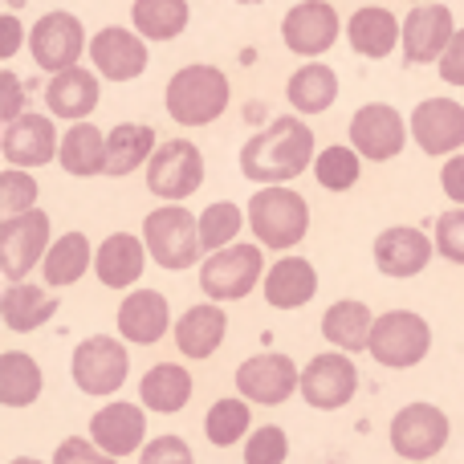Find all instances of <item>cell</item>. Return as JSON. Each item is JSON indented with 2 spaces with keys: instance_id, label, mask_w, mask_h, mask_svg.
I'll use <instances>...</instances> for the list:
<instances>
[{
  "instance_id": "6da1fadb",
  "label": "cell",
  "mask_w": 464,
  "mask_h": 464,
  "mask_svg": "<svg viewBox=\"0 0 464 464\" xmlns=\"http://www.w3.org/2000/svg\"><path fill=\"white\" fill-rule=\"evenodd\" d=\"M314 163V130L302 119H273L240 147V171L253 184H285Z\"/></svg>"
},
{
  "instance_id": "7a4b0ae2",
  "label": "cell",
  "mask_w": 464,
  "mask_h": 464,
  "mask_svg": "<svg viewBox=\"0 0 464 464\" xmlns=\"http://www.w3.org/2000/svg\"><path fill=\"white\" fill-rule=\"evenodd\" d=\"M228 73L217 65H184L168 82V114L179 127H208L228 111Z\"/></svg>"
},
{
  "instance_id": "3957f363",
  "label": "cell",
  "mask_w": 464,
  "mask_h": 464,
  "mask_svg": "<svg viewBox=\"0 0 464 464\" xmlns=\"http://www.w3.org/2000/svg\"><path fill=\"white\" fill-rule=\"evenodd\" d=\"M248 225H253L256 245L265 248H294L310 228V208L305 196H297L294 188L269 184L248 200Z\"/></svg>"
},
{
  "instance_id": "277c9868",
  "label": "cell",
  "mask_w": 464,
  "mask_h": 464,
  "mask_svg": "<svg viewBox=\"0 0 464 464\" xmlns=\"http://www.w3.org/2000/svg\"><path fill=\"white\" fill-rule=\"evenodd\" d=\"M143 245L155 256V265L163 269H192L204 253V237H200V220L179 204L147 212L143 220Z\"/></svg>"
},
{
  "instance_id": "5b68a950",
  "label": "cell",
  "mask_w": 464,
  "mask_h": 464,
  "mask_svg": "<svg viewBox=\"0 0 464 464\" xmlns=\"http://www.w3.org/2000/svg\"><path fill=\"white\" fill-rule=\"evenodd\" d=\"M371 359L383 362V367H416L424 362V354L432 351V326H428L420 314L411 310H392L383 318H375V330H371Z\"/></svg>"
},
{
  "instance_id": "8992f818",
  "label": "cell",
  "mask_w": 464,
  "mask_h": 464,
  "mask_svg": "<svg viewBox=\"0 0 464 464\" xmlns=\"http://www.w3.org/2000/svg\"><path fill=\"white\" fill-rule=\"evenodd\" d=\"M265 245H228L217 248L208 261L200 265V285L212 302H240L253 294V285L261 281V256Z\"/></svg>"
},
{
  "instance_id": "52a82bcc",
  "label": "cell",
  "mask_w": 464,
  "mask_h": 464,
  "mask_svg": "<svg viewBox=\"0 0 464 464\" xmlns=\"http://www.w3.org/2000/svg\"><path fill=\"white\" fill-rule=\"evenodd\" d=\"M204 184V155L188 139H163L147 163V188L160 200H188Z\"/></svg>"
},
{
  "instance_id": "ba28073f",
  "label": "cell",
  "mask_w": 464,
  "mask_h": 464,
  "mask_svg": "<svg viewBox=\"0 0 464 464\" xmlns=\"http://www.w3.org/2000/svg\"><path fill=\"white\" fill-rule=\"evenodd\" d=\"M73 383L86 395H114L127 383V346L111 334H94L73 351Z\"/></svg>"
},
{
  "instance_id": "9c48e42d",
  "label": "cell",
  "mask_w": 464,
  "mask_h": 464,
  "mask_svg": "<svg viewBox=\"0 0 464 464\" xmlns=\"http://www.w3.org/2000/svg\"><path fill=\"white\" fill-rule=\"evenodd\" d=\"M354 392H359V367L346 359V351L314 354L310 367L302 371V395L318 411L346 408L354 400Z\"/></svg>"
},
{
  "instance_id": "30bf717a",
  "label": "cell",
  "mask_w": 464,
  "mask_h": 464,
  "mask_svg": "<svg viewBox=\"0 0 464 464\" xmlns=\"http://www.w3.org/2000/svg\"><path fill=\"white\" fill-rule=\"evenodd\" d=\"M49 253V217L41 208L8 217L0 225V269L8 281H24V273Z\"/></svg>"
},
{
  "instance_id": "8fae6325",
  "label": "cell",
  "mask_w": 464,
  "mask_h": 464,
  "mask_svg": "<svg viewBox=\"0 0 464 464\" xmlns=\"http://www.w3.org/2000/svg\"><path fill=\"white\" fill-rule=\"evenodd\" d=\"M449 444V416L436 403H408L392 420V449L403 460H432Z\"/></svg>"
},
{
  "instance_id": "7c38bea8",
  "label": "cell",
  "mask_w": 464,
  "mask_h": 464,
  "mask_svg": "<svg viewBox=\"0 0 464 464\" xmlns=\"http://www.w3.org/2000/svg\"><path fill=\"white\" fill-rule=\"evenodd\" d=\"M29 49L33 62L49 73L73 70L86 49V33H82V21L73 13H45L29 33Z\"/></svg>"
},
{
  "instance_id": "4fadbf2b",
  "label": "cell",
  "mask_w": 464,
  "mask_h": 464,
  "mask_svg": "<svg viewBox=\"0 0 464 464\" xmlns=\"http://www.w3.org/2000/svg\"><path fill=\"white\" fill-rule=\"evenodd\" d=\"M351 143L362 160L371 163H383V160H395L408 143V127H403L400 111L387 102H367L354 111L351 119Z\"/></svg>"
},
{
  "instance_id": "5bb4252c",
  "label": "cell",
  "mask_w": 464,
  "mask_h": 464,
  "mask_svg": "<svg viewBox=\"0 0 464 464\" xmlns=\"http://www.w3.org/2000/svg\"><path fill=\"white\" fill-rule=\"evenodd\" d=\"M294 387H302V375H297L294 359H285V354H253L237 371V392L253 403H265V408L285 403L294 395Z\"/></svg>"
},
{
  "instance_id": "9a60e30c",
  "label": "cell",
  "mask_w": 464,
  "mask_h": 464,
  "mask_svg": "<svg viewBox=\"0 0 464 464\" xmlns=\"http://www.w3.org/2000/svg\"><path fill=\"white\" fill-rule=\"evenodd\" d=\"M338 8L330 0H305V5H294L281 21V37L294 53L302 57H318L326 53L330 45L338 41Z\"/></svg>"
},
{
  "instance_id": "2e32d148",
  "label": "cell",
  "mask_w": 464,
  "mask_h": 464,
  "mask_svg": "<svg viewBox=\"0 0 464 464\" xmlns=\"http://www.w3.org/2000/svg\"><path fill=\"white\" fill-rule=\"evenodd\" d=\"M452 37V8L449 5H416L403 21V57L411 65H428V62H440L449 53Z\"/></svg>"
},
{
  "instance_id": "e0dca14e",
  "label": "cell",
  "mask_w": 464,
  "mask_h": 464,
  "mask_svg": "<svg viewBox=\"0 0 464 464\" xmlns=\"http://www.w3.org/2000/svg\"><path fill=\"white\" fill-rule=\"evenodd\" d=\"M411 139L424 155H452L464 147V106L449 98H428L411 111Z\"/></svg>"
},
{
  "instance_id": "ac0fdd59",
  "label": "cell",
  "mask_w": 464,
  "mask_h": 464,
  "mask_svg": "<svg viewBox=\"0 0 464 464\" xmlns=\"http://www.w3.org/2000/svg\"><path fill=\"white\" fill-rule=\"evenodd\" d=\"M90 62L111 82H135L147 70V45L130 29L111 24V29H98V37L90 41Z\"/></svg>"
},
{
  "instance_id": "d6986e66",
  "label": "cell",
  "mask_w": 464,
  "mask_h": 464,
  "mask_svg": "<svg viewBox=\"0 0 464 464\" xmlns=\"http://www.w3.org/2000/svg\"><path fill=\"white\" fill-rule=\"evenodd\" d=\"M0 147H5V160L13 168H41V163H49L62 151L53 119H45V114H21L16 122H8Z\"/></svg>"
},
{
  "instance_id": "ffe728a7",
  "label": "cell",
  "mask_w": 464,
  "mask_h": 464,
  "mask_svg": "<svg viewBox=\"0 0 464 464\" xmlns=\"http://www.w3.org/2000/svg\"><path fill=\"white\" fill-rule=\"evenodd\" d=\"M90 436H94V444L102 452H111V457H130L147 436V416L135 403H106V408H98L94 420H90Z\"/></svg>"
},
{
  "instance_id": "44dd1931",
  "label": "cell",
  "mask_w": 464,
  "mask_h": 464,
  "mask_svg": "<svg viewBox=\"0 0 464 464\" xmlns=\"http://www.w3.org/2000/svg\"><path fill=\"white\" fill-rule=\"evenodd\" d=\"M428 261H432V240L420 228L400 225L375 237V265L387 277H416L428 269Z\"/></svg>"
},
{
  "instance_id": "7402d4cb",
  "label": "cell",
  "mask_w": 464,
  "mask_h": 464,
  "mask_svg": "<svg viewBox=\"0 0 464 464\" xmlns=\"http://www.w3.org/2000/svg\"><path fill=\"white\" fill-rule=\"evenodd\" d=\"M171 326L168 297L155 289H135L130 297H122L119 305V334L135 346H151L163 338V330Z\"/></svg>"
},
{
  "instance_id": "603a6c76",
  "label": "cell",
  "mask_w": 464,
  "mask_h": 464,
  "mask_svg": "<svg viewBox=\"0 0 464 464\" xmlns=\"http://www.w3.org/2000/svg\"><path fill=\"white\" fill-rule=\"evenodd\" d=\"M147 265V245L130 232H111V237L98 245L94 256V273L106 289H130L139 277H143Z\"/></svg>"
},
{
  "instance_id": "cb8c5ba5",
  "label": "cell",
  "mask_w": 464,
  "mask_h": 464,
  "mask_svg": "<svg viewBox=\"0 0 464 464\" xmlns=\"http://www.w3.org/2000/svg\"><path fill=\"white\" fill-rule=\"evenodd\" d=\"M45 102L53 119H73V122H86V114L102 102V90H98V78L82 65L73 70H62L49 78L45 86Z\"/></svg>"
},
{
  "instance_id": "d4e9b609",
  "label": "cell",
  "mask_w": 464,
  "mask_h": 464,
  "mask_svg": "<svg viewBox=\"0 0 464 464\" xmlns=\"http://www.w3.org/2000/svg\"><path fill=\"white\" fill-rule=\"evenodd\" d=\"M318 294V273L305 256H281L265 273V302L273 310H297Z\"/></svg>"
},
{
  "instance_id": "484cf974",
  "label": "cell",
  "mask_w": 464,
  "mask_h": 464,
  "mask_svg": "<svg viewBox=\"0 0 464 464\" xmlns=\"http://www.w3.org/2000/svg\"><path fill=\"white\" fill-rule=\"evenodd\" d=\"M225 330H228V318L217 302L192 305V310L176 322V346L188 359H212L217 346L225 343Z\"/></svg>"
},
{
  "instance_id": "4316f807",
  "label": "cell",
  "mask_w": 464,
  "mask_h": 464,
  "mask_svg": "<svg viewBox=\"0 0 464 464\" xmlns=\"http://www.w3.org/2000/svg\"><path fill=\"white\" fill-rule=\"evenodd\" d=\"M346 37H351V49L362 57H387L395 45L403 41V24L395 21L387 8L367 5L346 21Z\"/></svg>"
},
{
  "instance_id": "83f0119b",
  "label": "cell",
  "mask_w": 464,
  "mask_h": 464,
  "mask_svg": "<svg viewBox=\"0 0 464 464\" xmlns=\"http://www.w3.org/2000/svg\"><path fill=\"white\" fill-rule=\"evenodd\" d=\"M57 314V297H49L45 289L24 285V281H13V285L0 294V318L13 334H33L37 326H45Z\"/></svg>"
},
{
  "instance_id": "f1b7e54d",
  "label": "cell",
  "mask_w": 464,
  "mask_h": 464,
  "mask_svg": "<svg viewBox=\"0 0 464 464\" xmlns=\"http://www.w3.org/2000/svg\"><path fill=\"white\" fill-rule=\"evenodd\" d=\"M155 130L143 122H119L106 135V176H130L135 168L151 163L155 155Z\"/></svg>"
},
{
  "instance_id": "f546056e",
  "label": "cell",
  "mask_w": 464,
  "mask_h": 464,
  "mask_svg": "<svg viewBox=\"0 0 464 464\" xmlns=\"http://www.w3.org/2000/svg\"><path fill=\"white\" fill-rule=\"evenodd\" d=\"M139 395H143V408L160 411V416H176L192 400V375L184 367H176V362H160V367H151L143 375Z\"/></svg>"
},
{
  "instance_id": "4dcf8cb0",
  "label": "cell",
  "mask_w": 464,
  "mask_h": 464,
  "mask_svg": "<svg viewBox=\"0 0 464 464\" xmlns=\"http://www.w3.org/2000/svg\"><path fill=\"white\" fill-rule=\"evenodd\" d=\"M371 330H375V318L362 302L346 297V302H334L326 314H322V334L338 346V351H367L371 346Z\"/></svg>"
},
{
  "instance_id": "1f68e13d",
  "label": "cell",
  "mask_w": 464,
  "mask_h": 464,
  "mask_svg": "<svg viewBox=\"0 0 464 464\" xmlns=\"http://www.w3.org/2000/svg\"><path fill=\"white\" fill-rule=\"evenodd\" d=\"M86 269H94V253H90V240L82 232H65L62 240H53L41 261V273H45L49 285H73V281L86 277Z\"/></svg>"
},
{
  "instance_id": "d6a6232c",
  "label": "cell",
  "mask_w": 464,
  "mask_h": 464,
  "mask_svg": "<svg viewBox=\"0 0 464 464\" xmlns=\"http://www.w3.org/2000/svg\"><path fill=\"white\" fill-rule=\"evenodd\" d=\"M57 160L70 176H98V171H106V135L90 122H73L62 139Z\"/></svg>"
},
{
  "instance_id": "836d02e7",
  "label": "cell",
  "mask_w": 464,
  "mask_h": 464,
  "mask_svg": "<svg viewBox=\"0 0 464 464\" xmlns=\"http://www.w3.org/2000/svg\"><path fill=\"white\" fill-rule=\"evenodd\" d=\"M285 94H289V102H294V111L322 114V111H330L334 98H338V73L330 70V65L310 62V65H302V70L289 78Z\"/></svg>"
},
{
  "instance_id": "e575fe53",
  "label": "cell",
  "mask_w": 464,
  "mask_h": 464,
  "mask_svg": "<svg viewBox=\"0 0 464 464\" xmlns=\"http://www.w3.org/2000/svg\"><path fill=\"white\" fill-rule=\"evenodd\" d=\"M37 395H41V367L33 362V354H24V351L0 354V403L29 408Z\"/></svg>"
},
{
  "instance_id": "d590c367",
  "label": "cell",
  "mask_w": 464,
  "mask_h": 464,
  "mask_svg": "<svg viewBox=\"0 0 464 464\" xmlns=\"http://www.w3.org/2000/svg\"><path fill=\"white\" fill-rule=\"evenodd\" d=\"M188 0H135V29L139 37L151 41H171L188 29Z\"/></svg>"
},
{
  "instance_id": "8d00e7d4",
  "label": "cell",
  "mask_w": 464,
  "mask_h": 464,
  "mask_svg": "<svg viewBox=\"0 0 464 464\" xmlns=\"http://www.w3.org/2000/svg\"><path fill=\"white\" fill-rule=\"evenodd\" d=\"M248 428H253V416H248L245 400H217L208 408V416H204V432H208V440L217 444V449L237 444Z\"/></svg>"
},
{
  "instance_id": "74e56055",
  "label": "cell",
  "mask_w": 464,
  "mask_h": 464,
  "mask_svg": "<svg viewBox=\"0 0 464 464\" xmlns=\"http://www.w3.org/2000/svg\"><path fill=\"white\" fill-rule=\"evenodd\" d=\"M314 176L326 192H346V188L359 184L362 168H359V151L351 147H326V151L314 160Z\"/></svg>"
},
{
  "instance_id": "f35d334b",
  "label": "cell",
  "mask_w": 464,
  "mask_h": 464,
  "mask_svg": "<svg viewBox=\"0 0 464 464\" xmlns=\"http://www.w3.org/2000/svg\"><path fill=\"white\" fill-rule=\"evenodd\" d=\"M245 225V212L237 208L232 200H220V204H208V208L200 212V237H204V248H228L232 237L240 232Z\"/></svg>"
},
{
  "instance_id": "ab89813d",
  "label": "cell",
  "mask_w": 464,
  "mask_h": 464,
  "mask_svg": "<svg viewBox=\"0 0 464 464\" xmlns=\"http://www.w3.org/2000/svg\"><path fill=\"white\" fill-rule=\"evenodd\" d=\"M0 208L8 217H21V212H33L37 208V179L21 168H8L0 176Z\"/></svg>"
},
{
  "instance_id": "60d3db41",
  "label": "cell",
  "mask_w": 464,
  "mask_h": 464,
  "mask_svg": "<svg viewBox=\"0 0 464 464\" xmlns=\"http://www.w3.org/2000/svg\"><path fill=\"white\" fill-rule=\"evenodd\" d=\"M285 457H289V440L277 424L256 428L245 444V464H285Z\"/></svg>"
},
{
  "instance_id": "b9f144b4",
  "label": "cell",
  "mask_w": 464,
  "mask_h": 464,
  "mask_svg": "<svg viewBox=\"0 0 464 464\" xmlns=\"http://www.w3.org/2000/svg\"><path fill=\"white\" fill-rule=\"evenodd\" d=\"M436 248L452 265H464V208H452L436 220Z\"/></svg>"
},
{
  "instance_id": "7bdbcfd3",
  "label": "cell",
  "mask_w": 464,
  "mask_h": 464,
  "mask_svg": "<svg viewBox=\"0 0 464 464\" xmlns=\"http://www.w3.org/2000/svg\"><path fill=\"white\" fill-rule=\"evenodd\" d=\"M53 464H119L111 452H102L94 440H82V436H65L53 452Z\"/></svg>"
},
{
  "instance_id": "ee69618b",
  "label": "cell",
  "mask_w": 464,
  "mask_h": 464,
  "mask_svg": "<svg viewBox=\"0 0 464 464\" xmlns=\"http://www.w3.org/2000/svg\"><path fill=\"white\" fill-rule=\"evenodd\" d=\"M139 464H196V460H192V449L179 436H160V440H151L143 449Z\"/></svg>"
},
{
  "instance_id": "f6af8a7d",
  "label": "cell",
  "mask_w": 464,
  "mask_h": 464,
  "mask_svg": "<svg viewBox=\"0 0 464 464\" xmlns=\"http://www.w3.org/2000/svg\"><path fill=\"white\" fill-rule=\"evenodd\" d=\"M21 106H24L21 82H16L13 70H5V73H0V119H5V122H16V119H21Z\"/></svg>"
},
{
  "instance_id": "bcb514c9",
  "label": "cell",
  "mask_w": 464,
  "mask_h": 464,
  "mask_svg": "<svg viewBox=\"0 0 464 464\" xmlns=\"http://www.w3.org/2000/svg\"><path fill=\"white\" fill-rule=\"evenodd\" d=\"M440 78L449 82V86H464V29H457L449 53L440 57Z\"/></svg>"
},
{
  "instance_id": "7dc6e473",
  "label": "cell",
  "mask_w": 464,
  "mask_h": 464,
  "mask_svg": "<svg viewBox=\"0 0 464 464\" xmlns=\"http://www.w3.org/2000/svg\"><path fill=\"white\" fill-rule=\"evenodd\" d=\"M440 188L449 200L464 204V155H452V160L440 168Z\"/></svg>"
},
{
  "instance_id": "c3c4849f",
  "label": "cell",
  "mask_w": 464,
  "mask_h": 464,
  "mask_svg": "<svg viewBox=\"0 0 464 464\" xmlns=\"http://www.w3.org/2000/svg\"><path fill=\"white\" fill-rule=\"evenodd\" d=\"M0 33H5V37H0V57H5V62H8V57H13L16 49H21V37H24V29H21V21H16V16L8 13L5 21H0Z\"/></svg>"
},
{
  "instance_id": "681fc988",
  "label": "cell",
  "mask_w": 464,
  "mask_h": 464,
  "mask_svg": "<svg viewBox=\"0 0 464 464\" xmlns=\"http://www.w3.org/2000/svg\"><path fill=\"white\" fill-rule=\"evenodd\" d=\"M8 464H41V460H29V457H16V460H8Z\"/></svg>"
},
{
  "instance_id": "f907efd6",
  "label": "cell",
  "mask_w": 464,
  "mask_h": 464,
  "mask_svg": "<svg viewBox=\"0 0 464 464\" xmlns=\"http://www.w3.org/2000/svg\"><path fill=\"white\" fill-rule=\"evenodd\" d=\"M237 5H261V0H237Z\"/></svg>"
},
{
  "instance_id": "816d5d0a",
  "label": "cell",
  "mask_w": 464,
  "mask_h": 464,
  "mask_svg": "<svg viewBox=\"0 0 464 464\" xmlns=\"http://www.w3.org/2000/svg\"><path fill=\"white\" fill-rule=\"evenodd\" d=\"M420 5H424V0H420Z\"/></svg>"
}]
</instances>
